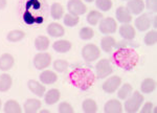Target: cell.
I'll use <instances>...</instances> for the list:
<instances>
[{"instance_id": "42", "label": "cell", "mask_w": 157, "mask_h": 113, "mask_svg": "<svg viewBox=\"0 0 157 113\" xmlns=\"http://www.w3.org/2000/svg\"><path fill=\"white\" fill-rule=\"evenodd\" d=\"M40 113H49L48 110H40Z\"/></svg>"}, {"instance_id": "24", "label": "cell", "mask_w": 157, "mask_h": 113, "mask_svg": "<svg viewBox=\"0 0 157 113\" xmlns=\"http://www.w3.org/2000/svg\"><path fill=\"white\" fill-rule=\"evenodd\" d=\"M35 47L39 51H45L49 47V39L46 36H38L35 39Z\"/></svg>"}, {"instance_id": "33", "label": "cell", "mask_w": 157, "mask_h": 113, "mask_svg": "<svg viewBox=\"0 0 157 113\" xmlns=\"http://www.w3.org/2000/svg\"><path fill=\"white\" fill-rule=\"evenodd\" d=\"M78 36L82 40H90L92 39L93 36H94V32H93V29L91 28L89 26H85V27H82V28L80 29V32H78Z\"/></svg>"}, {"instance_id": "30", "label": "cell", "mask_w": 157, "mask_h": 113, "mask_svg": "<svg viewBox=\"0 0 157 113\" xmlns=\"http://www.w3.org/2000/svg\"><path fill=\"white\" fill-rule=\"evenodd\" d=\"M25 38V32L23 31H20V29H15V31H11L7 34L6 39L9 40L10 42H19L21 40H23Z\"/></svg>"}, {"instance_id": "7", "label": "cell", "mask_w": 157, "mask_h": 113, "mask_svg": "<svg viewBox=\"0 0 157 113\" xmlns=\"http://www.w3.org/2000/svg\"><path fill=\"white\" fill-rule=\"evenodd\" d=\"M50 63H52V56L45 51H40L34 58V65L38 70L47 68Z\"/></svg>"}, {"instance_id": "35", "label": "cell", "mask_w": 157, "mask_h": 113, "mask_svg": "<svg viewBox=\"0 0 157 113\" xmlns=\"http://www.w3.org/2000/svg\"><path fill=\"white\" fill-rule=\"evenodd\" d=\"M95 6L100 11L102 12H108L111 9L113 3L111 0H95Z\"/></svg>"}, {"instance_id": "18", "label": "cell", "mask_w": 157, "mask_h": 113, "mask_svg": "<svg viewBox=\"0 0 157 113\" xmlns=\"http://www.w3.org/2000/svg\"><path fill=\"white\" fill-rule=\"evenodd\" d=\"M46 31H47V34H48L50 37H54V38L63 37L65 34L64 27H63L61 24L57 23V22H52V23H50L48 26H47Z\"/></svg>"}, {"instance_id": "4", "label": "cell", "mask_w": 157, "mask_h": 113, "mask_svg": "<svg viewBox=\"0 0 157 113\" xmlns=\"http://www.w3.org/2000/svg\"><path fill=\"white\" fill-rule=\"evenodd\" d=\"M113 72V67L108 59H101L95 65V75L98 79H105Z\"/></svg>"}, {"instance_id": "45", "label": "cell", "mask_w": 157, "mask_h": 113, "mask_svg": "<svg viewBox=\"0 0 157 113\" xmlns=\"http://www.w3.org/2000/svg\"><path fill=\"white\" fill-rule=\"evenodd\" d=\"M123 1H126V0H123Z\"/></svg>"}, {"instance_id": "5", "label": "cell", "mask_w": 157, "mask_h": 113, "mask_svg": "<svg viewBox=\"0 0 157 113\" xmlns=\"http://www.w3.org/2000/svg\"><path fill=\"white\" fill-rule=\"evenodd\" d=\"M101 56V49L95 44H86L82 48V57L86 62H94Z\"/></svg>"}, {"instance_id": "38", "label": "cell", "mask_w": 157, "mask_h": 113, "mask_svg": "<svg viewBox=\"0 0 157 113\" xmlns=\"http://www.w3.org/2000/svg\"><path fill=\"white\" fill-rule=\"evenodd\" d=\"M147 9H150L151 12L156 13L157 11V0H146V4Z\"/></svg>"}, {"instance_id": "16", "label": "cell", "mask_w": 157, "mask_h": 113, "mask_svg": "<svg viewBox=\"0 0 157 113\" xmlns=\"http://www.w3.org/2000/svg\"><path fill=\"white\" fill-rule=\"evenodd\" d=\"M39 79L41 81L42 84L45 85H52L55 84L58 80V75L56 72L52 71V70H43V71L40 73Z\"/></svg>"}, {"instance_id": "21", "label": "cell", "mask_w": 157, "mask_h": 113, "mask_svg": "<svg viewBox=\"0 0 157 113\" xmlns=\"http://www.w3.org/2000/svg\"><path fill=\"white\" fill-rule=\"evenodd\" d=\"M116 46V41L115 39L110 35H107L102 39L101 41V47L102 50H104L105 52H110L112 51V49Z\"/></svg>"}, {"instance_id": "40", "label": "cell", "mask_w": 157, "mask_h": 113, "mask_svg": "<svg viewBox=\"0 0 157 113\" xmlns=\"http://www.w3.org/2000/svg\"><path fill=\"white\" fill-rule=\"evenodd\" d=\"M7 6V0H0V9H6Z\"/></svg>"}, {"instance_id": "15", "label": "cell", "mask_w": 157, "mask_h": 113, "mask_svg": "<svg viewBox=\"0 0 157 113\" xmlns=\"http://www.w3.org/2000/svg\"><path fill=\"white\" fill-rule=\"evenodd\" d=\"M104 111L106 113H121L124 111L121 102L117 100H110L104 106Z\"/></svg>"}, {"instance_id": "14", "label": "cell", "mask_w": 157, "mask_h": 113, "mask_svg": "<svg viewBox=\"0 0 157 113\" xmlns=\"http://www.w3.org/2000/svg\"><path fill=\"white\" fill-rule=\"evenodd\" d=\"M118 32L121 37H123L125 40H133L136 35L135 28L130 23L121 25V27L118 28Z\"/></svg>"}, {"instance_id": "25", "label": "cell", "mask_w": 157, "mask_h": 113, "mask_svg": "<svg viewBox=\"0 0 157 113\" xmlns=\"http://www.w3.org/2000/svg\"><path fill=\"white\" fill-rule=\"evenodd\" d=\"M3 111L6 113H21L22 109L20 107L19 103H17V100H10L4 104Z\"/></svg>"}, {"instance_id": "23", "label": "cell", "mask_w": 157, "mask_h": 113, "mask_svg": "<svg viewBox=\"0 0 157 113\" xmlns=\"http://www.w3.org/2000/svg\"><path fill=\"white\" fill-rule=\"evenodd\" d=\"M13 85V79L10 74H0V92H6L11 89Z\"/></svg>"}, {"instance_id": "22", "label": "cell", "mask_w": 157, "mask_h": 113, "mask_svg": "<svg viewBox=\"0 0 157 113\" xmlns=\"http://www.w3.org/2000/svg\"><path fill=\"white\" fill-rule=\"evenodd\" d=\"M61 93L59 89H50L44 94V100L47 105H55L59 102Z\"/></svg>"}, {"instance_id": "9", "label": "cell", "mask_w": 157, "mask_h": 113, "mask_svg": "<svg viewBox=\"0 0 157 113\" xmlns=\"http://www.w3.org/2000/svg\"><path fill=\"white\" fill-rule=\"evenodd\" d=\"M67 9L69 14L81 16L87 12V7L82 0H69L67 3Z\"/></svg>"}, {"instance_id": "10", "label": "cell", "mask_w": 157, "mask_h": 113, "mask_svg": "<svg viewBox=\"0 0 157 113\" xmlns=\"http://www.w3.org/2000/svg\"><path fill=\"white\" fill-rule=\"evenodd\" d=\"M151 18L149 17L148 14H143L139 17L135 19V27L138 29L139 32H146L148 29H150L151 27Z\"/></svg>"}, {"instance_id": "29", "label": "cell", "mask_w": 157, "mask_h": 113, "mask_svg": "<svg viewBox=\"0 0 157 113\" xmlns=\"http://www.w3.org/2000/svg\"><path fill=\"white\" fill-rule=\"evenodd\" d=\"M103 19V15L101 12L97 11V9H93V11H90L87 15V22L90 25H98L100 23V21Z\"/></svg>"}, {"instance_id": "39", "label": "cell", "mask_w": 157, "mask_h": 113, "mask_svg": "<svg viewBox=\"0 0 157 113\" xmlns=\"http://www.w3.org/2000/svg\"><path fill=\"white\" fill-rule=\"evenodd\" d=\"M141 113H153L154 112V105L152 103H146L143 106V108L140 109Z\"/></svg>"}, {"instance_id": "28", "label": "cell", "mask_w": 157, "mask_h": 113, "mask_svg": "<svg viewBox=\"0 0 157 113\" xmlns=\"http://www.w3.org/2000/svg\"><path fill=\"white\" fill-rule=\"evenodd\" d=\"M133 92V87L129 83L121 85L117 89V96L120 100H126L127 97L130 96V94Z\"/></svg>"}, {"instance_id": "37", "label": "cell", "mask_w": 157, "mask_h": 113, "mask_svg": "<svg viewBox=\"0 0 157 113\" xmlns=\"http://www.w3.org/2000/svg\"><path fill=\"white\" fill-rule=\"evenodd\" d=\"M58 112L59 113H73V108L69 103L62 102V103H60V105H59Z\"/></svg>"}, {"instance_id": "26", "label": "cell", "mask_w": 157, "mask_h": 113, "mask_svg": "<svg viewBox=\"0 0 157 113\" xmlns=\"http://www.w3.org/2000/svg\"><path fill=\"white\" fill-rule=\"evenodd\" d=\"M155 88H156V82L153 79L147 77V79H145L141 82L140 90L143 93H151V92H153L155 90Z\"/></svg>"}, {"instance_id": "27", "label": "cell", "mask_w": 157, "mask_h": 113, "mask_svg": "<svg viewBox=\"0 0 157 113\" xmlns=\"http://www.w3.org/2000/svg\"><path fill=\"white\" fill-rule=\"evenodd\" d=\"M50 15L55 20H60L64 16V7L62 6V4L55 2L50 6Z\"/></svg>"}, {"instance_id": "12", "label": "cell", "mask_w": 157, "mask_h": 113, "mask_svg": "<svg viewBox=\"0 0 157 113\" xmlns=\"http://www.w3.org/2000/svg\"><path fill=\"white\" fill-rule=\"evenodd\" d=\"M115 16H116L117 21L123 24L130 23V22L132 21V15L130 14V12L128 11L126 6H118L117 9H116Z\"/></svg>"}, {"instance_id": "8", "label": "cell", "mask_w": 157, "mask_h": 113, "mask_svg": "<svg viewBox=\"0 0 157 113\" xmlns=\"http://www.w3.org/2000/svg\"><path fill=\"white\" fill-rule=\"evenodd\" d=\"M121 85V79L118 75H112L109 79L106 80L103 84V90L106 93H114L116 90L120 88Z\"/></svg>"}, {"instance_id": "13", "label": "cell", "mask_w": 157, "mask_h": 113, "mask_svg": "<svg viewBox=\"0 0 157 113\" xmlns=\"http://www.w3.org/2000/svg\"><path fill=\"white\" fill-rule=\"evenodd\" d=\"M27 87H29V89L30 91L35 95H37L38 97H42L43 95L45 94V92H46V89H45L44 85L38 81H35V80H29V81L27 82Z\"/></svg>"}, {"instance_id": "20", "label": "cell", "mask_w": 157, "mask_h": 113, "mask_svg": "<svg viewBox=\"0 0 157 113\" xmlns=\"http://www.w3.org/2000/svg\"><path fill=\"white\" fill-rule=\"evenodd\" d=\"M41 108V102L37 99H29L24 103L25 113H36Z\"/></svg>"}, {"instance_id": "44", "label": "cell", "mask_w": 157, "mask_h": 113, "mask_svg": "<svg viewBox=\"0 0 157 113\" xmlns=\"http://www.w3.org/2000/svg\"><path fill=\"white\" fill-rule=\"evenodd\" d=\"M0 109H1V100H0Z\"/></svg>"}, {"instance_id": "31", "label": "cell", "mask_w": 157, "mask_h": 113, "mask_svg": "<svg viewBox=\"0 0 157 113\" xmlns=\"http://www.w3.org/2000/svg\"><path fill=\"white\" fill-rule=\"evenodd\" d=\"M82 108H83V111L85 113H95L98 111L97 103L91 99L85 100L82 104Z\"/></svg>"}, {"instance_id": "17", "label": "cell", "mask_w": 157, "mask_h": 113, "mask_svg": "<svg viewBox=\"0 0 157 113\" xmlns=\"http://www.w3.org/2000/svg\"><path fill=\"white\" fill-rule=\"evenodd\" d=\"M15 64V59L11 54H3L0 56V70L7 71L12 69Z\"/></svg>"}, {"instance_id": "19", "label": "cell", "mask_w": 157, "mask_h": 113, "mask_svg": "<svg viewBox=\"0 0 157 113\" xmlns=\"http://www.w3.org/2000/svg\"><path fill=\"white\" fill-rule=\"evenodd\" d=\"M52 48L59 54H66L71 49V43L68 40H58L54 42Z\"/></svg>"}, {"instance_id": "1", "label": "cell", "mask_w": 157, "mask_h": 113, "mask_svg": "<svg viewBox=\"0 0 157 113\" xmlns=\"http://www.w3.org/2000/svg\"><path fill=\"white\" fill-rule=\"evenodd\" d=\"M113 62L120 68L125 70H132L138 64L139 56L136 50L127 47H121L113 54Z\"/></svg>"}, {"instance_id": "41", "label": "cell", "mask_w": 157, "mask_h": 113, "mask_svg": "<svg viewBox=\"0 0 157 113\" xmlns=\"http://www.w3.org/2000/svg\"><path fill=\"white\" fill-rule=\"evenodd\" d=\"M156 20H157V18H156V17H154V18H153V22H151V25L154 27V28H156V27H157V22H156Z\"/></svg>"}, {"instance_id": "34", "label": "cell", "mask_w": 157, "mask_h": 113, "mask_svg": "<svg viewBox=\"0 0 157 113\" xmlns=\"http://www.w3.org/2000/svg\"><path fill=\"white\" fill-rule=\"evenodd\" d=\"M63 21H64V24L66 25V26L73 27V26H75V25L78 23L80 18H78V16H75V15L67 14V15H65V16H64Z\"/></svg>"}, {"instance_id": "11", "label": "cell", "mask_w": 157, "mask_h": 113, "mask_svg": "<svg viewBox=\"0 0 157 113\" xmlns=\"http://www.w3.org/2000/svg\"><path fill=\"white\" fill-rule=\"evenodd\" d=\"M127 9L131 15H140L145 9V2L143 0H128Z\"/></svg>"}, {"instance_id": "3", "label": "cell", "mask_w": 157, "mask_h": 113, "mask_svg": "<svg viewBox=\"0 0 157 113\" xmlns=\"http://www.w3.org/2000/svg\"><path fill=\"white\" fill-rule=\"evenodd\" d=\"M144 100H145V99H144L143 94H141L140 92H138V91L132 92V93L130 94V96L127 97L125 100L124 107H125L126 112H128V113L137 112L138 110L140 109Z\"/></svg>"}, {"instance_id": "32", "label": "cell", "mask_w": 157, "mask_h": 113, "mask_svg": "<svg viewBox=\"0 0 157 113\" xmlns=\"http://www.w3.org/2000/svg\"><path fill=\"white\" fill-rule=\"evenodd\" d=\"M144 42H145L146 45L148 46H152V45H155L157 42V32L154 29V31H150L146 34L145 38H144Z\"/></svg>"}, {"instance_id": "43", "label": "cell", "mask_w": 157, "mask_h": 113, "mask_svg": "<svg viewBox=\"0 0 157 113\" xmlns=\"http://www.w3.org/2000/svg\"><path fill=\"white\" fill-rule=\"evenodd\" d=\"M86 2H92V1H95V0H84Z\"/></svg>"}, {"instance_id": "2", "label": "cell", "mask_w": 157, "mask_h": 113, "mask_svg": "<svg viewBox=\"0 0 157 113\" xmlns=\"http://www.w3.org/2000/svg\"><path fill=\"white\" fill-rule=\"evenodd\" d=\"M69 81L81 90H88L95 82V74L88 67H78L69 74Z\"/></svg>"}, {"instance_id": "36", "label": "cell", "mask_w": 157, "mask_h": 113, "mask_svg": "<svg viewBox=\"0 0 157 113\" xmlns=\"http://www.w3.org/2000/svg\"><path fill=\"white\" fill-rule=\"evenodd\" d=\"M68 66H69V64H68V62L66 60H56L54 62V68L56 71L58 72H64L66 71Z\"/></svg>"}, {"instance_id": "6", "label": "cell", "mask_w": 157, "mask_h": 113, "mask_svg": "<svg viewBox=\"0 0 157 113\" xmlns=\"http://www.w3.org/2000/svg\"><path fill=\"white\" fill-rule=\"evenodd\" d=\"M98 31L101 32V34L105 35H111L114 34L117 31V23L113 18L111 17H107V18H104L100 21L98 24Z\"/></svg>"}]
</instances>
